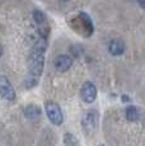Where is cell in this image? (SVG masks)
I'll return each mask as SVG.
<instances>
[{"label":"cell","instance_id":"cell-1","mask_svg":"<svg viewBox=\"0 0 145 146\" xmlns=\"http://www.w3.org/2000/svg\"><path fill=\"white\" fill-rule=\"evenodd\" d=\"M46 38H40L36 42L33 47L32 55H31V78L28 80H33V83L37 84L38 78L42 74L43 69V56L46 50Z\"/></svg>","mask_w":145,"mask_h":146},{"label":"cell","instance_id":"cell-16","mask_svg":"<svg viewBox=\"0 0 145 146\" xmlns=\"http://www.w3.org/2000/svg\"><path fill=\"white\" fill-rule=\"evenodd\" d=\"M101 146H103V145H101Z\"/></svg>","mask_w":145,"mask_h":146},{"label":"cell","instance_id":"cell-6","mask_svg":"<svg viewBox=\"0 0 145 146\" xmlns=\"http://www.w3.org/2000/svg\"><path fill=\"white\" fill-rule=\"evenodd\" d=\"M71 65H72V58L68 55H60L55 60V67L61 72L69 70L71 67Z\"/></svg>","mask_w":145,"mask_h":146},{"label":"cell","instance_id":"cell-11","mask_svg":"<svg viewBox=\"0 0 145 146\" xmlns=\"http://www.w3.org/2000/svg\"><path fill=\"white\" fill-rule=\"evenodd\" d=\"M64 142H65V146H78V141L71 133H66L65 137H64Z\"/></svg>","mask_w":145,"mask_h":146},{"label":"cell","instance_id":"cell-10","mask_svg":"<svg viewBox=\"0 0 145 146\" xmlns=\"http://www.w3.org/2000/svg\"><path fill=\"white\" fill-rule=\"evenodd\" d=\"M126 118L129 119L130 122H135V121L139 118V111H138V108H136V107H134V106L127 107V109H126Z\"/></svg>","mask_w":145,"mask_h":146},{"label":"cell","instance_id":"cell-9","mask_svg":"<svg viewBox=\"0 0 145 146\" xmlns=\"http://www.w3.org/2000/svg\"><path fill=\"white\" fill-rule=\"evenodd\" d=\"M79 19L83 23V26L85 27V29L88 31V35H90L92 31H93V24H92V21H90V18H89V15H87L85 13H80Z\"/></svg>","mask_w":145,"mask_h":146},{"label":"cell","instance_id":"cell-13","mask_svg":"<svg viewBox=\"0 0 145 146\" xmlns=\"http://www.w3.org/2000/svg\"><path fill=\"white\" fill-rule=\"evenodd\" d=\"M139 4L141 5V8H144L145 9V0H139Z\"/></svg>","mask_w":145,"mask_h":146},{"label":"cell","instance_id":"cell-4","mask_svg":"<svg viewBox=\"0 0 145 146\" xmlns=\"http://www.w3.org/2000/svg\"><path fill=\"white\" fill-rule=\"evenodd\" d=\"M80 95H82L83 100L85 103H93L97 98V89L96 85L90 81H85L82 86V90H80Z\"/></svg>","mask_w":145,"mask_h":146},{"label":"cell","instance_id":"cell-14","mask_svg":"<svg viewBox=\"0 0 145 146\" xmlns=\"http://www.w3.org/2000/svg\"><path fill=\"white\" fill-rule=\"evenodd\" d=\"M122 100H124V102H127V100H130V98H127L126 95H124V97H122Z\"/></svg>","mask_w":145,"mask_h":146},{"label":"cell","instance_id":"cell-8","mask_svg":"<svg viewBox=\"0 0 145 146\" xmlns=\"http://www.w3.org/2000/svg\"><path fill=\"white\" fill-rule=\"evenodd\" d=\"M24 114H26L27 118H29V119H36L37 117L41 116V108H40L38 106H35V104L27 106L26 109H24Z\"/></svg>","mask_w":145,"mask_h":146},{"label":"cell","instance_id":"cell-3","mask_svg":"<svg viewBox=\"0 0 145 146\" xmlns=\"http://www.w3.org/2000/svg\"><path fill=\"white\" fill-rule=\"evenodd\" d=\"M0 95L9 102H13L15 99L14 88H13L12 83L8 80V78L5 76H0Z\"/></svg>","mask_w":145,"mask_h":146},{"label":"cell","instance_id":"cell-7","mask_svg":"<svg viewBox=\"0 0 145 146\" xmlns=\"http://www.w3.org/2000/svg\"><path fill=\"white\" fill-rule=\"evenodd\" d=\"M108 51L112 53L113 56L122 55L125 51V43L121 40H113L111 41L110 46H108Z\"/></svg>","mask_w":145,"mask_h":146},{"label":"cell","instance_id":"cell-5","mask_svg":"<svg viewBox=\"0 0 145 146\" xmlns=\"http://www.w3.org/2000/svg\"><path fill=\"white\" fill-rule=\"evenodd\" d=\"M97 113L94 111L88 112L87 114L84 116L83 118V128L85 130V132H93L96 130V126H97Z\"/></svg>","mask_w":145,"mask_h":146},{"label":"cell","instance_id":"cell-12","mask_svg":"<svg viewBox=\"0 0 145 146\" xmlns=\"http://www.w3.org/2000/svg\"><path fill=\"white\" fill-rule=\"evenodd\" d=\"M33 19H35V22H37L38 24H42L45 21H46V15L40 12V10H35L33 12Z\"/></svg>","mask_w":145,"mask_h":146},{"label":"cell","instance_id":"cell-2","mask_svg":"<svg viewBox=\"0 0 145 146\" xmlns=\"http://www.w3.org/2000/svg\"><path fill=\"white\" fill-rule=\"evenodd\" d=\"M45 108H46V113H47V117H49V119L51 121L54 125H61L64 121V116H63V112H61V108L59 107L56 103L54 102H47L46 106H45Z\"/></svg>","mask_w":145,"mask_h":146},{"label":"cell","instance_id":"cell-15","mask_svg":"<svg viewBox=\"0 0 145 146\" xmlns=\"http://www.w3.org/2000/svg\"><path fill=\"white\" fill-rule=\"evenodd\" d=\"M64 1H68V0H64Z\"/></svg>","mask_w":145,"mask_h":146}]
</instances>
